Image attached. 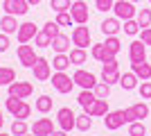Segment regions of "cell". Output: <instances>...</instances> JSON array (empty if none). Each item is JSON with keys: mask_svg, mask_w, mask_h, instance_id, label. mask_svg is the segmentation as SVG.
Listing matches in <instances>:
<instances>
[{"mask_svg": "<svg viewBox=\"0 0 151 136\" xmlns=\"http://www.w3.org/2000/svg\"><path fill=\"white\" fill-rule=\"evenodd\" d=\"M131 2H140V0H131Z\"/></svg>", "mask_w": 151, "mask_h": 136, "instance_id": "49", "label": "cell"}, {"mask_svg": "<svg viewBox=\"0 0 151 136\" xmlns=\"http://www.w3.org/2000/svg\"><path fill=\"white\" fill-rule=\"evenodd\" d=\"M70 64H72V61H70V55H57V57L52 59V68H54V71H61V73L68 71Z\"/></svg>", "mask_w": 151, "mask_h": 136, "instance_id": "27", "label": "cell"}, {"mask_svg": "<svg viewBox=\"0 0 151 136\" xmlns=\"http://www.w3.org/2000/svg\"><path fill=\"white\" fill-rule=\"evenodd\" d=\"M149 116V107H147V102H135L131 104V107H126L124 109V118L126 123H135V120H142V118Z\"/></svg>", "mask_w": 151, "mask_h": 136, "instance_id": "7", "label": "cell"}, {"mask_svg": "<svg viewBox=\"0 0 151 136\" xmlns=\"http://www.w3.org/2000/svg\"><path fill=\"white\" fill-rule=\"evenodd\" d=\"M70 7H72V2L70 0H52L50 9H54V12H70Z\"/></svg>", "mask_w": 151, "mask_h": 136, "instance_id": "39", "label": "cell"}, {"mask_svg": "<svg viewBox=\"0 0 151 136\" xmlns=\"http://www.w3.org/2000/svg\"><path fill=\"white\" fill-rule=\"evenodd\" d=\"M43 30H45V32H47V34H50L52 39L61 34V25H59L57 20H47V23H45V25H43Z\"/></svg>", "mask_w": 151, "mask_h": 136, "instance_id": "38", "label": "cell"}, {"mask_svg": "<svg viewBox=\"0 0 151 136\" xmlns=\"http://www.w3.org/2000/svg\"><path fill=\"white\" fill-rule=\"evenodd\" d=\"M52 136H68V132H63V129H54V132H52Z\"/></svg>", "mask_w": 151, "mask_h": 136, "instance_id": "45", "label": "cell"}, {"mask_svg": "<svg viewBox=\"0 0 151 136\" xmlns=\"http://www.w3.org/2000/svg\"><path fill=\"white\" fill-rule=\"evenodd\" d=\"M2 125H5V118H2V111H0V129H2Z\"/></svg>", "mask_w": 151, "mask_h": 136, "instance_id": "46", "label": "cell"}, {"mask_svg": "<svg viewBox=\"0 0 151 136\" xmlns=\"http://www.w3.org/2000/svg\"><path fill=\"white\" fill-rule=\"evenodd\" d=\"M108 111H111V109H108V100H99V97H97V100L93 102V107H90L86 113H90L93 118H104Z\"/></svg>", "mask_w": 151, "mask_h": 136, "instance_id": "20", "label": "cell"}, {"mask_svg": "<svg viewBox=\"0 0 151 136\" xmlns=\"http://www.w3.org/2000/svg\"><path fill=\"white\" fill-rule=\"evenodd\" d=\"M90 127H93V116L90 113H79L77 116V125H75V129H79V132H88Z\"/></svg>", "mask_w": 151, "mask_h": 136, "instance_id": "28", "label": "cell"}, {"mask_svg": "<svg viewBox=\"0 0 151 136\" xmlns=\"http://www.w3.org/2000/svg\"><path fill=\"white\" fill-rule=\"evenodd\" d=\"M34 43H36V48H50L52 45V36L45 30H38V34L34 36Z\"/></svg>", "mask_w": 151, "mask_h": 136, "instance_id": "31", "label": "cell"}, {"mask_svg": "<svg viewBox=\"0 0 151 136\" xmlns=\"http://www.w3.org/2000/svg\"><path fill=\"white\" fill-rule=\"evenodd\" d=\"M52 86H54V91L57 93H70V91L75 89V79L70 77L68 73H61V71H57L54 75H52Z\"/></svg>", "mask_w": 151, "mask_h": 136, "instance_id": "4", "label": "cell"}, {"mask_svg": "<svg viewBox=\"0 0 151 136\" xmlns=\"http://www.w3.org/2000/svg\"><path fill=\"white\" fill-rule=\"evenodd\" d=\"M38 34V27L32 23V20H25V23H20L18 25V32H16V39L18 43H29L34 36Z\"/></svg>", "mask_w": 151, "mask_h": 136, "instance_id": "14", "label": "cell"}, {"mask_svg": "<svg viewBox=\"0 0 151 136\" xmlns=\"http://www.w3.org/2000/svg\"><path fill=\"white\" fill-rule=\"evenodd\" d=\"M7 91H9V95L25 100V97H29L34 93V86H32V82H18L16 79V82H12V84L7 86Z\"/></svg>", "mask_w": 151, "mask_h": 136, "instance_id": "10", "label": "cell"}, {"mask_svg": "<svg viewBox=\"0 0 151 136\" xmlns=\"http://www.w3.org/2000/svg\"><path fill=\"white\" fill-rule=\"evenodd\" d=\"M126 118H124V109H117V111H108L106 116H104V125H106L108 132H115L120 129V127H124Z\"/></svg>", "mask_w": 151, "mask_h": 136, "instance_id": "12", "label": "cell"}, {"mask_svg": "<svg viewBox=\"0 0 151 136\" xmlns=\"http://www.w3.org/2000/svg\"><path fill=\"white\" fill-rule=\"evenodd\" d=\"M95 100H97V95H95L93 89H81V93H79V97H77V102L83 107V111H88L90 107H93Z\"/></svg>", "mask_w": 151, "mask_h": 136, "instance_id": "23", "label": "cell"}, {"mask_svg": "<svg viewBox=\"0 0 151 136\" xmlns=\"http://www.w3.org/2000/svg\"><path fill=\"white\" fill-rule=\"evenodd\" d=\"M9 50V34L0 32V52H7Z\"/></svg>", "mask_w": 151, "mask_h": 136, "instance_id": "43", "label": "cell"}, {"mask_svg": "<svg viewBox=\"0 0 151 136\" xmlns=\"http://www.w3.org/2000/svg\"><path fill=\"white\" fill-rule=\"evenodd\" d=\"M120 86L124 91H133V89H138V75H135V73H124V75H122L120 77Z\"/></svg>", "mask_w": 151, "mask_h": 136, "instance_id": "25", "label": "cell"}, {"mask_svg": "<svg viewBox=\"0 0 151 136\" xmlns=\"http://www.w3.org/2000/svg\"><path fill=\"white\" fill-rule=\"evenodd\" d=\"M99 30L106 36H117V32L122 30V25H120V18H106L104 23L99 25Z\"/></svg>", "mask_w": 151, "mask_h": 136, "instance_id": "21", "label": "cell"}, {"mask_svg": "<svg viewBox=\"0 0 151 136\" xmlns=\"http://www.w3.org/2000/svg\"><path fill=\"white\" fill-rule=\"evenodd\" d=\"M52 100L50 95H38V100H36V111L38 113H50L52 111Z\"/></svg>", "mask_w": 151, "mask_h": 136, "instance_id": "29", "label": "cell"}, {"mask_svg": "<svg viewBox=\"0 0 151 136\" xmlns=\"http://www.w3.org/2000/svg\"><path fill=\"white\" fill-rule=\"evenodd\" d=\"M57 23H59L61 27H70L75 20H72V16H70V12H59V14H57Z\"/></svg>", "mask_w": 151, "mask_h": 136, "instance_id": "40", "label": "cell"}, {"mask_svg": "<svg viewBox=\"0 0 151 136\" xmlns=\"http://www.w3.org/2000/svg\"><path fill=\"white\" fill-rule=\"evenodd\" d=\"M16 55H18V61L25 66V68H34V64H36V59H38V55L34 52V48L27 45V43H20L18 50H16Z\"/></svg>", "mask_w": 151, "mask_h": 136, "instance_id": "9", "label": "cell"}, {"mask_svg": "<svg viewBox=\"0 0 151 136\" xmlns=\"http://www.w3.org/2000/svg\"><path fill=\"white\" fill-rule=\"evenodd\" d=\"M57 123H59V127H61L63 132L75 129V125H77V116H75V111L70 109V107H61V109L57 111Z\"/></svg>", "mask_w": 151, "mask_h": 136, "instance_id": "5", "label": "cell"}, {"mask_svg": "<svg viewBox=\"0 0 151 136\" xmlns=\"http://www.w3.org/2000/svg\"><path fill=\"white\" fill-rule=\"evenodd\" d=\"M32 71H34V79H38V82H45L52 77V64L45 57H38Z\"/></svg>", "mask_w": 151, "mask_h": 136, "instance_id": "13", "label": "cell"}, {"mask_svg": "<svg viewBox=\"0 0 151 136\" xmlns=\"http://www.w3.org/2000/svg\"><path fill=\"white\" fill-rule=\"evenodd\" d=\"M0 136H12V134H5V132H0Z\"/></svg>", "mask_w": 151, "mask_h": 136, "instance_id": "48", "label": "cell"}, {"mask_svg": "<svg viewBox=\"0 0 151 136\" xmlns=\"http://www.w3.org/2000/svg\"><path fill=\"white\" fill-rule=\"evenodd\" d=\"M25 136H27V134H25Z\"/></svg>", "mask_w": 151, "mask_h": 136, "instance_id": "51", "label": "cell"}, {"mask_svg": "<svg viewBox=\"0 0 151 136\" xmlns=\"http://www.w3.org/2000/svg\"><path fill=\"white\" fill-rule=\"evenodd\" d=\"M29 2L27 0H2V12L12 14V16H25L29 12Z\"/></svg>", "mask_w": 151, "mask_h": 136, "instance_id": "6", "label": "cell"}, {"mask_svg": "<svg viewBox=\"0 0 151 136\" xmlns=\"http://www.w3.org/2000/svg\"><path fill=\"white\" fill-rule=\"evenodd\" d=\"M147 48L149 45L145 41H133L129 45V61L131 64H140V61H147Z\"/></svg>", "mask_w": 151, "mask_h": 136, "instance_id": "11", "label": "cell"}, {"mask_svg": "<svg viewBox=\"0 0 151 136\" xmlns=\"http://www.w3.org/2000/svg\"><path fill=\"white\" fill-rule=\"evenodd\" d=\"M12 82H16V71L9 66H0V86H9Z\"/></svg>", "mask_w": 151, "mask_h": 136, "instance_id": "26", "label": "cell"}, {"mask_svg": "<svg viewBox=\"0 0 151 136\" xmlns=\"http://www.w3.org/2000/svg\"><path fill=\"white\" fill-rule=\"evenodd\" d=\"M131 71L138 75V79H151V64L147 61H140V64H131Z\"/></svg>", "mask_w": 151, "mask_h": 136, "instance_id": "24", "label": "cell"}, {"mask_svg": "<svg viewBox=\"0 0 151 136\" xmlns=\"http://www.w3.org/2000/svg\"><path fill=\"white\" fill-rule=\"evenodd\" d=\"M72 45L75 48H83V50L90 45V30L86 25H77L72 30Z\"/></svg>", "mask_w": 151, "mask_h": 136, "instance_id": "15", "label": "cell"}, {"mask_svg": "<svg viewBox=\"0 0 151 136\" xmlns=\"http://www.w3.org/2000/svg\"><path fill=\"white\" fill-rule=\"evenodd\" d=\"M120 66H117V59H111L106 64H101V82H106V84H120Z\"/></svg>", "mask_w": 151, "mask_h": 136, "instance_id": "2", "label": "cell"}, {"mask_svg": "<svg viewBox=\"0 0 151 136\" xmlns=\"http://www.w3.org/2000/svg\"><path fill=\"white\" fill-rule=\"evenodd\" d=\"M113 5H115V0H95V7L99 9V12H111L113 9Z\"/></svg>", "mask_w": 151, "mask_h": 136, "instance_id": "42", "label": "cell"}, {"mask_svg": "<svg viewBox=\"0 0 151 136\" xmlns=\"http://www.w3.org/2000/svg\"><path fill=\"white\" fill-rule=\"evenodd\" d=\"M122 30H124V34H129V36H135V34H138L142 27H140V23H138L135 18H129V20H124Z\"/></svg>", "mask_w": 151, "mask_h": 136, "instance_id": "33", "label": "cell"}, {"mask_svg": "<svg viewBox=\"0 0 151 136\" xmlns=\"http://www.w3.org/2000/svg\"><path fill=\"white\" fill-rule=\"evenodd\" d=\"M70 16H72V20H75L77 25H86L90 18L88 14V5L83 2V0H75L72 2V7H70Z\"/></svg>", "mask_w": 151, "mask_h": 136, "instance_id": "8", "label": "cell"}, {"mask_svg": "<svg viewBox=\"0 0 151 136\" xmlns=\"http://www.w3.org/2000/svg\"><path fill=\"white\" fill-rule=\"evenodd\" d=\"M138 91H140V97H142V100H151V82L149 79H145V82L138 86Z\"/></svg>", "mask_w": 151, "mask_h": 136, "instance_id": "41", "label": "cell"}, {"mask_svg": "<svg viewBox=\"0 0 151 136\" xmlns=\"http://www.w3.org/2000/svg\"><path fill=\"white\" fill-rule=\"evenodd\" d=\"M142 41H145L147 45H151V27H145V30H142Z\"/></svg>", "mask_w": 151, "mask_h": 136, "instance_id": "44", "label": "cell"}, {"mask_svg": "<svg viewBox=\"0 0 151 136\" xmlns=\"http://www.w3.org/2000/svg\"><path fill=\"white\" fill-rule=\"evenodd\" d=\"M0 30H2L5 34H16V32H18L16 16H12V14H5V16L0 18Z\"/></svg>", "mask_w": 151, "mask_h": 136, "instance_id": "22", "label": "cell"}, {"mask_svg": "<svg viewBox=\"0 0 151 136\" xmlns=\"http://www.w3.org/2000/svg\"><path fill=\"white\" fill-rule=\"evenodd\" d=\"M50 48L57 52V55H68V52H70V36H65V34H59V36H54Z\"/></svg>", "mask_w": 151, "mask_h": 136, "instance_id": "19", "label": "cell"}, {"mask_svg": "<svg viewBox=\"0 0 151 136\" xmlns=\"http://www.w3.org/2000/svg\"><path fill=\"white\" fill-rule=\"evenodd\" d=\"M138 23H140L142 30L151 25V9H140V12H138Z\"/></svg>", "mask_w": 151, "mask_h": 136, "instance_id": "37", "label": "cell"}, {"mask_svg": "<svg viewBox=\"0 0 151 136\" xmlns=\"http://www.w3.org/2000/svg\"><path fill=\"white\" fill-rule=\"evenodd\" d=\"M32 132H34V136H52V132H54L52 118H38V120H34Z\"/></svg>", "mask_w": 151, "mask_h": 136, "instance_id": "17", "label": "cell"}, {"mask_svg": "<svg viewBox=\"0 0 151 136\" xmlns=\"http://www.w3.org/2000/svg\"><path fill=\"white\" fill-rule=\"evenodd\" d=\"M72 79H75V84H79L81 89H95V86H97V77H95L90 71H83V68L75 71Z\"/></svg>", "mask_w": 151, "mask_h": 136, "instance_id": "16", "label": "cell"}, {"mask_svg": "<svg viewBox=\"0 0 151 136\" xmlns=\"http://www.w3.org/2000/svg\"><path fill=\"white\" fill-rule=\"evenodd\" d=\"M104 45H106V48H108L111 52H113V55H117V52L122 50V43H120V39H117V36H106Z\"/></svg>", "mask_w": 151, "mask_h": 136, "instance_id": "36", "label": "cell"}, {"mask_svg": "<svg viewBox=\"0 0 151 136\" xmlns=\"http://www.w3.org/2000/svg\"><path fill=\"white\" fill-rule=\"evenodd\" d=\"M90 57H93L95 61H99V64H106V61L115 59L117 55H113V52L108 50L104 43H95V45H93V50H90Z\"/></svg>", "mask_w": 151, "mask_h": 136, "instance_id": "18", "label": "cell"}, {"mask_svg": "<svg viewBox=\"0 0 151 136\" xmlns=\"http://www.w3.org/2000/svg\"><path fill=\"white\" fill-rule=\"evenodd\" d=\"M27 2H29V5H38V2H41V0H27Z\"/></svg>", "mask_w": 151, "mask_h": 136, "instance_id": "47", "label": "cell"}, {"mask_svg": "<svg viewBox=\"0 0 151 136\" xmlns=\"http://www.w3.org/2000/svg\"><path fill=\"white\" fill-rule=\"evenodd\" d=\"M5 107H7V111H9L14 118H18V120H27V118L32 116V107L25 102V100H20V97L9 95L7 102H5Z\"/></svg>", "mask_w": 151, "mask_h": 136, "instance_id": "1", "label": "cell"}, {"mask_svg": "<svg viewBox=\"0 0 151 136\" xmlns=\"http://www.w3.org/2000/svg\"><path fill=\"white\" fill-rule=\"evenodd\" d=\"M95 95L99 97V100H108V95H111V84H106V82H97V86H95Z\"/></svg>", "mask_w": 151, "mask_h": 136, "instance_id": "34", "label": "cell"}, {"mask_svg": "<svg viewBox=\"0 0 151 136\" xmlns=\"http://www.w3.org/2000/svg\"><path fill=\"white\" fill-rule=\"evenodd\" d=\"M68 55H70V61H72L75 66L86 64V59H88V55H86V50H83V48H75V50H70Z\"/></svg>", "mask_w": 151, "mask_h": 136, "instance_id": "30", "label": "cell"}, {"mask_svg": "<svg viewBox=\"0 0 151 136\" xmlns=\"http://www.w3.org/2000/svg\"><path fill=\"white\" fill-rule=\"evenodd\" d=\"M149 2H151V0H149Z\"/></svg>", "mask_w": 151, "mask_h": 136, "instance_id": "50", "label": "cell"}, {"mask_svg": "<svg viewBox=\"0 0 151 136\" xmlns=\"http://www.w3.org/2000/svg\"><path fill=\"white\" fill-rule=\"evenodd\" d=\"M27 132H29V127H27V120H14L12 123V136H25Z\"/></svg>", "mask_w": 151, "mask_h": 136, "instance_id": "32", "label": "cell"}, {"mask_svg": "<svg viewBox=\"0 0 151 136\" xmlns=\"http://www.w3.org/2000/svg\"><path fill=\"white\" fill-rule=\"evenodd\" d=\"M129 136H147V127L142 125V120L129 123Z\"/></svg>", "mask_w": 151, "mask_h": 136, "instance_id": "35", "label": "cell"}, {"mask_svg": "<svg viewBox=\"0 0 151 136\" xmlns=\"http://www.w3.org/2000/svg\"><path fill=\"white\" fill-rule=\"evenodd\" d=\"M113 12H115V18H120V20H129V18H135V16H138L135 2H131V0H115Z\"/></svg>", "mask_w": 151, "mask_h": 136, "instance_id": "3", "label": "cell"}]
</instances>
